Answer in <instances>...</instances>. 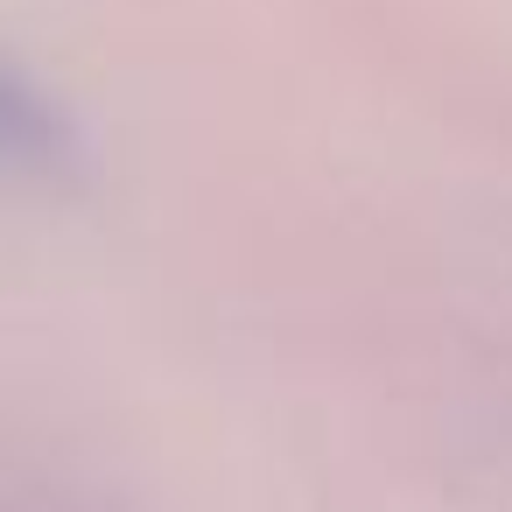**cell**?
Returning <instances> with one entry per match:
<instances>
[{
  "instance_id": "6da1fadb",
  "label": "cell",
  "mask_w": 512,
  "mask_h": 512,
  "mask_svg": "<svg viewBox=\"0 0 512 512\" xmlns=\"http://www.w3.org/2000/svg\"><path fill=\"white\" fill-rule=\"evenodd\" d=\"M85 169V141L71 113L22 71L0 57V176L15 183H71Z\"/></svg>"
}]
</instances>
